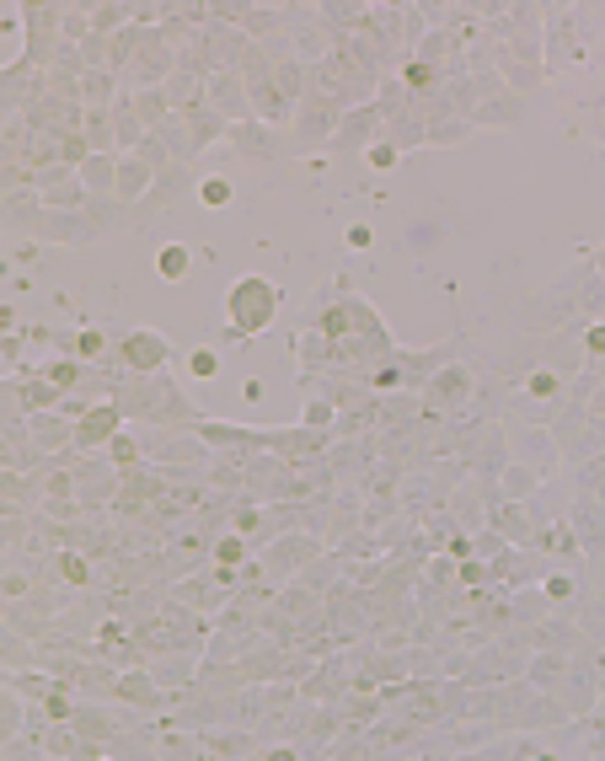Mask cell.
<instances>
[{"label":"cell","mask_w":605,"mask_h":761,"mask_svg":"<svg viewBox=\"0 0 605 761\" xmlns=\"http://www.w3.org/2000/svg\"><path fill=\"white\" fill-rule=\"evenodd\" d=\"M273 301H279V290H273L268 279H242L236 290H231V301H225V311H231V338L262 333L268 317H273Z\"/></svg>","instance_id":"1"},{"label":"cell","mask_w":605,"mask_h":761,"mask_svg":"<svg viewBox=\"0 0 605 761\" xmlns=\"http://www.w3.org/2000/svg\"><path fill=\"white\" fill-rule=\"evenodd\" d=\"M123 354H129V365H134V370H150V365L166 360V338H161V333H129Z\"/></svg>","instance_id":"2"},{"label":"cell","mask_w":605,"mask_h":761,"mask_svg":"<svg viewBox=\"0 0 605 761\" xmlns=\"http://www.w3.org/2000/svg\"><path fill=\"white\" fill-rule=\"evenodd\" d=\"M113 429H118V408H91V413L81 419V429H75V440H81V445H97V440H107Z\"/></svg>","instance_id":"3"},{"label":"cell","mask_w":605,"mask_h":761,"mask_svg":"<svg viewBox=\"0 0 605 761\" xmlns=\"http://www.w3.org/2000/svg\"><path fill=\"white\" fill-rule=\"evenodd\" d=\"M156 268H161V279H182V274H188V247H177V241L161 247V263H156Z\"/></svg>","instance_id":"4"},{"label":"cell","mask_w":605,"mask_h":761,"mask_svg":"<svg viewBox=\"0 0 605 761\" xmlns=\"http://www.w3.org/2000/svg\"><path fill=\"white\" fill-rule=\"evenodd\" d=\"M204 204H231V182L209 177V182H204Z\"/></svg>","instance_id":"5"},{"label":"cell","mask_w":605,"mask_h":761,"mask_svg":"<svg viewBox=\"0 0 605 761\" xmlns=\"http://www.w3.org/2000/svg\"><path fill=\"white\" fill-rule=\"evenodd\" d=\"M552 392H557V380L546 376V370H541V376H530V397H552Z\"/></svg>","instance_id":"6"},{"label":"cell","mask_w":605,"mask_h":761,"mask_svg":"<svg viewBox=\"0 0 605 761\" xmlns=\"http://www.w3.org/2000/svg\"><path fill=\"white\" fill-rule=\"evenodd\" d=\"M97 349H102V338H97V333H81V338H75V354H81V360H91Z\"/></svg>","instance_id":"7"},{"label":"cell","mask_w":605,"mask_h":761,"mask_svg":"<svg viewBox=\"0 0 605 761\" xmlns=\"http://www.w3.org/2000/svg\"><path fill=\"white\" fill-rule=\"evenodd\" d=\"M134 188H145V166H123V193H134Z\"/></svg>","instance_id":"8"},{"label":"cell","mask_w":605,"mask_h":761,"mask_svg":"<svg viewBox=\"0 0 605 761\" xmlns=\"http://www.w3.org/2000/svg\"><path fill=\"white\" fill-rule=\"evenodd\" d=\"M220 563H242V541H236V536L220 541Z\"/></svg>","instance_id":"9"},{"label":"cell","mask_w":605,"mask_h":761,"mask_svg":"<svg viewBox=\"0 0 605 761\" xmlns=\"http://www.w3.org/2000/svg\"><path fill=\"white\" fill-rule=\"evenodd\" d=\"M193 376H215V354H193Z\"/></svg>","instance_id":"10"},{"label":"cell","mask_w":605,"mask_h":761,"mask_svg":"<svg viewBox=\"0 0 605 761\" xmlns=\"http://www.w3.org/2000/svg\"><path fill=\"white\" fill-rule=\"evenodd\" d=\"M589 349H595V354H605V327H595V333H589Z\"/></svg>","instance_id":"11"}]
</instances>
